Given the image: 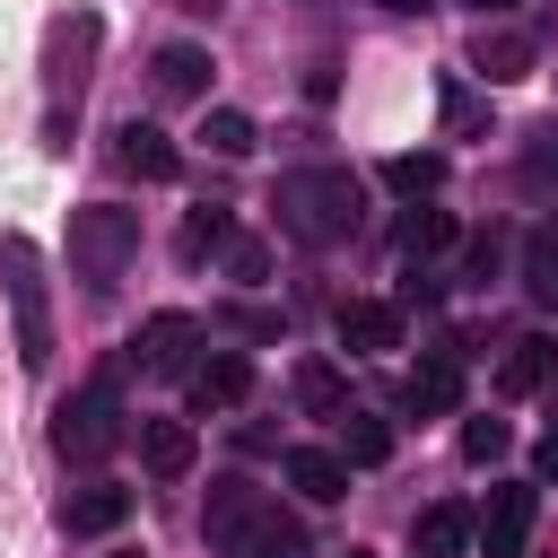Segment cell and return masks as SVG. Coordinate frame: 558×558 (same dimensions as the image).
I'll list each match as a JSON object with an SVG mask.
<instances>
[{"label":"cell","instance_id":"2e32d148","mask_svg":"<svg viewBox=\"0 0 558 558\" xmlns=\"http://www.w3.org/2000/svg\"><path fill=\"white\" fill-rule=\"evenodd\" d=\"M523 288H532L541 314H558V218H541V227L523 235Z\"/></svg>","mask_w":558,"mask_h":558},{"label":"cell","instance_id":"52a82bcc","mask_svg":"<svg viewBox=\"0 0 558 558\" xmlns=\"http://www.w3.org/2000/svg\"><path fill=\"white\" fill-rule=\"evenodd\" d=\"M192 349H201V323H192V314H148L140 340H131V357H140L148 375H192V366H201Z\"/></svg>","mask_w":558,"mask_h":558},{"label":"cell","instance_id":"277c9868","mask_svg":"<svg viewBox=\"0 0 558 558\" xmlns=\"http://www.w3.org/2000/svg\"><path fill=\"white\" fill-rule=\"evenodd\" d=\"M0 279H9V305H17V357L44 366L52 357V314H44V253L26 235H0Z\"/></svg>","mask_w":558,"mask_h":558},{"label":"cell","instance_id":"7402d4cb","mask_svg":"<svg viewBox=\"0 0 558 558\" xmlns=\"http://www.w3.org/2000/svg\"><path fill=\"white\" fill-rule=\"evenodd\" d=\"M201 140H209L218 157H253V122H244V113H227V105L201 122Z\"/></svg>","mask_w":558,"mask_h":558},{"label":"cell","instance_id":"e0dca14e","mask_svg":"<svg viewBox=\"0 0 558 558\" xmlns=\"http://www.w3.org/2000/svg\"><path fill=\"white\" fill-rule=\"evenodd\" d=\"M462 541H471V514H462V506H427L418 532H410L418 558H462Z\"/></svg>","mask_w":558,"mask_h":558},{"label":"cell","instance_id":"9a60e30c","mask_svg":"<svg viewBox=\"0 0 558 558\" xmlns=\"http://www.w3.org/2000/svg\"><path fill=\"white\" fill-rule=\"evenodd\" d=\"M131 514V488H113V480H96V488H78L70 506H61V523L78 532V541H96V532H113Z\"/></svg>","mask_w":558,"mask_h":558},{"label":"cell","instance_id":"484cf974","mask_svg":"<svg viewBox=\"0 0 558 558\" xmlns=\"http://www.w3.org/2000/svg\"><path fill=\"white\" fill-rule=\"evenodd\" d=\"M514 70H523V44H506V35L480 44V78H514Z\"/></svg>","mask_w":558,"mask_h":558},{"label":"cell","instance_id":"7a4b0ae2","mask_svg":"<svg viewBox=\"0 0 558 558\" xmlns=\"http://www.w3.org/2000/svg\"><path fill=\"white\" fill-rule=\"evenodd\" d=\"M209 541H218V558H305V532L244 480L209 488Z\"/></svg>","mask_w":558,"mask_h":558},{"label":"cell","instance_id":"1f68e13d","mask_svg":"<svg viewBox=\"0 0 558 558\" xmlns=\"http://www.w3.org/2000/svg\"><path fill=\"white\" fill-rule=\"evenodd\" d=\"M471 9H480V17H497V9H514V0H471Z\"/></svg>","mask_w":558,"mask_h":558},{"label":"cell","instance_id":"d6986e66","mask_svg":"<svg viewBox=\"0 0 558 558\" xmlns=\"http://www.w3.org/2000/svg\"><path fill=\"white\" fill-rule=\"evenodd\" d=\"M445 244H453V218H445V209H418V218L401 227V262H410V270H427Z\"/></svg>","mask_w":558,"mask_h":558},{"label":"cell","instance_id":"9c48e42d","mask_svg":"<svg viewBox=\"0 0 558 558\" xmlns=\"http://www.w3.org/2000/svg\"><path fill=\"white\" fill-rule=\"evenodd\" d=\"M288 488L296 497H314V506H331V497H349V453H323V445H288Z\"/></svg>","mask_w":558,"mask_h":558},{"label":"cell","instance_id":"83f0119b","mask_svg":"<svg viewBox=\"0 0 558 558\" xmlns=\"http://www.w3.org/2000/svg\"><path fill=\"white\" fill-rule=\"evenodd\" d=\"M227 270H235V279H262V270H270V253H262V244H244V235H227Z\"/></svg>","mask_w":558,"mask_h":558},{"label":"cell","instance_id":"3957f363","mask_svg":"<svg viewBox=\"0 0 558 558\" xmlns=\"http://www.w3.org/2000/svg\"><path fill=\"white\" fill-rule=\"evenodd\" d=\"M131 262H140V209H113V201L70 209V270H78V288H113Z\"/></svg>","mask_w":558,"mask_h":558},{"label":"cell","instance_id":"ffe728a7","mask_svg":"<svg viewBox=\"0 0 558 558\" xmlns=\"http://www.w3.org/2000/svg\"><path fill=\"white\" fill-rule=\"evenodd\" d=\"M296 401H305L314 418H340V410H349V384H340L323 357H305V366H296Z\"/></svg>","mask_w":558,"mask_h":558},{"label":"cell","instance_id":"d6a6232c","mask_svg":"<svg viewBox=\"0 0 558 558\" xmlns=\"http://www.w3.org/2000/svg\"><path fill=\"white\" fill-rule=\"evenodd\" d=\"M349 558H357V549H349Z\"/></svg>","mask_w":558,"mask_h":558},{"label":"cell","instance_id":"4316f807","mask_svg":"<svg viewBox=\"0 0 558 558\" xmlns=\"http://www.w3.org/2000/svg\"><path fill=\"white\" fill-rule=\"evenodd\" d=\"M523 166H532V183H558V122H549V131L523 148Z\"/></svg>","mask_w":558,"mask_h":558},{"label":"cell","instance_id":"8992f818","mask_svg":"<svg viewBox=\"0 0 558 558\" xmlns=\"http://www.w3.org/2000/svg\"><path fill=\"white\" fill-rule=\"evenodd\" d=\"M532 488L523 480H506V488H488V506L471 514V541H480V558H523V541H532Z\"/></svg>","mask_w":558,"mask_h":558},{"label":"cell","instance_id":"603a6c76","mask_svg":"<svg viewBox=\"0 0 558 558\" xmlns=\"http://www.w3.org/2000/svg\"><path fill=\"white\" fill-rule=\"evenodd\" d=\"M384 174H392V192H410V201H418V192H436V183H445V157H392Z\"/></svg>","mask_w":558,"mask_h":558},{"label":"cell","instance_id":"7c38bea8","mask_svg":"<svg viewBox=\"0 0 558 558\" xmlns=\"http://www.w3.org/2000/svg\"><path fill=\"white\" fill-rule=\"evenodd\" d=\"M549 375H558V340H541V331H532V340H514V349L497 357V392H506V401L541 392Z\"/></svg>","mask_w":558,"mask_h":558},{"label":"cell","instance_id":"5bb4252c","mask_svg":"<svg viewBox=\"0 0 558 558\" xmlns=\"http://www.w3.org/2000/svg\"><path fill=\"white\" fill-rule=\"evenodd\" d=\"M140 462H148L157 480H183V471H192V427H183V418H140Z\"/></svg>","mask_w":558,"mask_h":558},{"label":"cell","instance_id":"cb8c5ba5","mask_svg":"<svg viewBox=\"0 0 558 558\" xmlns=\"http://www.w3.org/2000/svg\"><path fill=\"white\" fill-rule=\"evenodd\" d=\"M227 244V209H192V227H183V262H201V253H218Z\"/></svg>","mask_w":558,"mask_h":558},{"label":"cell","instance_id":"f1b7e54d","mask_svg":"<svg viewBox=\"0 0 558 558\" xmlns=\"http://www.w3.org/2000/svg\"><path fill=\"white\" fill-rule=\"evenodd\" d=\"M174 9H183V17H218V0H174Z\"/></svg>","mask_w":558,"mask_h":558},{"label":"cell","instance_id":"8fae6325","mask_svg":"<svg viewBox=\"0 0 558 558\" xmlns=\"http://www.w3.org/2000/svg\"><path fill=\"white\" fill-rule=\"evenodd\" d=\"M340 349H401V305L349 296V305H340Z\"/></svg>","mask_w":558,"mask_h":558},{"label":"cell","instance_id":"4dcf8cb0","mask_svg":"<svg viewBox=\"0 0 558 558\" xmlns=\"http://www.w3.org/2000/svg\"><path fill=\"white\" fill-rule=\"evenodd\" d=\"M384 9H401V17H418V9H436V0H384Z\"/></svg>","mask_w":558,"mask_h":558},{"label":"cell","instance_id":"6da1fadb","mask_svg":"<svg viewBox=\"0 0 558 558\" xmlns=\"http://www.w3.org/2000/svg\"><path fill=\"white\" fill-rule=\"evenodd\" d=\"M270 209H279V227L296 244H340V235H357L366 192H357L349 166H296V174H279V201Z\"/></svg>","mask_w":558,"mask_h":558},{"label":"cell","instance_id":"d4e9b609","mask_svg":"<svg viewBox=\"0 0 558 558\" xmlns=\"http://www.w3.org/2000/svg\"><path fill=\"white\" fill-rule=\"evenodd\" d=\"M462 453H471V462H497V453H506V418H471V427H462Z\"/></svg>","mask_w":558,"mask_h":558},{"label":"cell","instance_id":"ba28073f","mask_svg":"<svg viewBox=\"0 0 558 558\" xmlns=\"http://www.w3.org/2000/svg\"><path fill=\"white\" fill-rule=\"evenodd\" d=\"M113 166L140 174V183H174L183 157H174V140H166L157 122H122V131H113Z\"/></svg>","mask_w":558,"mask_h":558},{"label":"cell","instance_id":"44dd1931","mask_svg":"<svg viewBox=\"0 0 558 558\" xmlns=\"http://www.w3.org/2000/svg\"><path fill=\"white\" fill-rule=\"evenodd\" d=\"M340 453H349V462H384V453H392V427L366 418V410H340Z\"/></svg>","mask_w":558,"mask_h":558},{"label":"cell","instance_id":"ac0fdd59","mask_svg":"<svg viewBox=\"0 0 558 558\" xmlns=\"http://www.w3.org/2000/svg\"><path fill=\"white\" fill-rule=\"evenodd\" d=\"M209 87V52L201 44H166L157 52V96H201Z\"/></svg>","mask_w":558,"mask_h":558},{"label":"cell","instance_id":"4fadbf2b","mask_svg":"<svg viewBox=\"0 0 558 558\" xmlns=\"http://www.w3.org/2000/svg\"><path fill=\"white\" fill-rule=\"evenodd\" d=\"M453 401H462V357H453V349L418 357V366H410V410H418V418H445Z\"/></svg>","mask_w":558,"mask_h":558},{"label":"cell","instance_id":"f546056e","mask_svg":"<svg viewBox=\"0 0 558 558\" xmlns=\"http://www.w3.org/2000/svg\"><path fill=\"white\" fill-rule=\"evenodd\" d=\"M541 480H558V436H549V445H541Z\"/></svg>","mask_w":558,"mask_h":558},{"label":"cell","instance_id":"5b68a950","mask_svg":"<svg viewBox=\"0 0 558 558\" xmlns=\"http://www.w3.org/2000/svg\"><path fill=\"white\" fill-rule=\"evenodd\" d=\"M52 445H61L70 462H105V453L122 445V401H113V384H105V375H96V384H78V392L61 401Z\"/></svg>","mask_w":558,"mask_h":558},{"label":"cell","instance_id":"30bf717a","mask_svg":"<svg viewBox=\"0 0 558 558\" xmlns=\"http://www.w3.org/2000/svg\"><path fill=\"white\" fill-rule=\"evenodd\" d=\"M183 384H192V410H235V401L253 392V366H244L235 349H218V357H201Z\"/></svg>","mask_w":558,"mask_h":558}]
</instances>
